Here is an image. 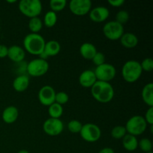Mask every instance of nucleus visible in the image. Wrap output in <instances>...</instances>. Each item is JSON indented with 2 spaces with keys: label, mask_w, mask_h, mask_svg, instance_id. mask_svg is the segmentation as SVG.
Instances as JSON below:
<instances>
[{
  "label": "nucleus",
  "mask_w": 153,
  "mask_h": 153,
  "mask_svg": "<svg viewBox=\"0 0 153 153\" xmlns=\"http://www.w3.org/2000/svg\"><path fill=\"white\" fill-rule=\"evenodd\" d=\"M91 95L100 103H108L114 97V90L110 82L97 81L91 88Z\"/></svg>",
  "instance_id": "obj_1"
},
{
  "label": "nucleus",
  "mask_w": 153,
  "mask_h": 153,
  "mask_svg": "<svg viewBox=\"0 0 153 153\" xmlns=\"http://www.w3.org/2000/svg\"><path fill=\"white\" fill-rule=\"evenodd\" d=\"M44 38L40 34L30 33L27 34L23 40V49L33 55H40L44 49Z\"/></svg>",
  "instance_id": "obj_2"
},
{
  "label": "nucleus",
  "mask_w": 153,
  "mask_h": 153,
  "mask_svg": "<svg viewBox=\"0 0 153 153\" xmlns=\"http://www.w3.org/2000/svg\"><path fill=\"white\" fill-rule=\"evenodd\" d=\"M143 70L140 63L135 60H129L123 64L121 70L122 77L128 83L137 82L141 76Z\"/></svg>",
  "instance_id": "obj_3"
},
{
  "label": "nucleus",
  "mask_w": 153,
  "mask_h": 153,
  "mask_svg": "<svg viewBox=\"0 0 153 153\" xmlns=\"http://www.w3.org/2000/svg\"><path fill=\"white\" fill-rule=\"evenodd\" d=\"M18 8L22 14L31 19L37 17L41 13L43 5L40 0H21Z\"/></svg>",
  "instance_id": "obj_4"
},
{
  "label": "nucleus",
  "mask_w": 153,
  "mask_h": 153,
  "mask_svg": "<svg viewBox=\"0 0 153 153\" xmlns=\"http://www.w3.org/2000/svg\"><path fill=\"white\" fill-rule=\"evenodd\" d=\"M125 128L128 134L137 137L145 132L147 128V123L143 117L135 115L128 120Z\"/></svg>",
  "instance_id": "obj_5"
},
{
  "label": "nucleus",
  "mask_w": 153,
  "mask_h": 153,
  "mask_svg": "<svg viewBox=\"0 0 153 153\" xmlns=\"http://www.w3.org/2000/svg\"><path fill=\"white\" fill-rule=\"evenodd\" d=\"M49 69L47 61L41 58H35L28 62L26 66V72L30 76L37 78L46 74Z\"/></svg>",
  "instance_id": "obj_6"
},
{
  "label": "nucleus",
  "mask_w": 153,
  "mask_h": 153,
  "mask_svg": "<svg viewBox=\"0 0 153 153\" xmlns=\"http://www.w3.org/2000/svg\"><path fill=\"white\" fill-rule=\"evenodd\" d=\"M79 134L84 140L88 143H94L100 139L102 131L98 126L89 123L82 126V130Z\"/></svg>",
  "instance_id": "obj_7"
},
{
  "label": "nucleus",
  "mask_w": 153,
  "mask_h": 153,
  "mask_svg": "<svg viewBox=\"0 0 153 153\" xmlns=\"http://www.w3.org/2000/svg\"><path fill=\"white\" fill-rule=\"evenodd\" d=\"M105 37L110 40H117L124 34V27L115 20L106 22L102 28Z\"/></svg>",
  "instance_id": "obj_8"
},
{
  "label": "nucleus",
  "mask_w": 153,
  "mask_h": 153,
  "mask_svg": "<svg viewBox=\"0 0 153 153\" xmlns=\"http://www.w3.org/2000/svg\"><path fill=\"white\" fill-rule=\"evenodd\" d=\"M94 73H95L97 81L110 82L116 76L117 71L114 66L108 63H105L96 67Z\"/></svg>",
  "instance_id": "obj_9"
},
{
  "label": "nucleus",
  "mask_w": 153,
  "mask_h": 153,
  "mask_svg": "<svg viewBox=\"0 0 153 153\" xmlns=\"http://www.w3.org/2000/svg\"><path fill=\"white\" fill-rule=\"evenodd\" d=\"M69 7L74 15L85 16L92 9V1L91 0H72Z\"/></svg>",
  "instance_id": "obj_10"
},
{
  "label": "nucleus",
  "mask_w": 153,
  "mask_h": 153,
  "mask_svg": "<svg viewBox=\"0 0 153 153\" xmlns=\"http://www.w3.org/2000/svg\"><path fill=\"white\" fill-rule=\"evenodd\" d=\"M64 123L60 119L50 118L46 120L43 124V130L49 136H58L64 131Z\"/></svg>",
  "instance_id": "obj_11"
},
{
  "label": "nucleus",
  "mask_w": 153,
  "mask_h": 153,
  "mask_svg": "<svg viewBox=\"0 0 153 153\" xmlns=\"http://www.w3.org/2000/svg\"><path fill=\"white\" fill-rule=\"evenodd\" d=\"M55 89L50 85H45L42 87L38 92V100L40 104L44 106L51 105L55 101Z\"/></svg>",
  "instance_id": "obj_12"
},
{
  "label": "nucleus",
  "mask_w": 153,
  "mask_h": 153,
  "mask_svg": "<svg viewBox=\"0 0 153 153\" xmlns=\"http://www.w3.org/2000/svg\"><path fill=\"white\" fill-rule=\"evenodd\" d=\"M110 15L109 10L105 6H97L89 12L90 19L94 22H102L108 18Z\"/></svg>",
  "instance_id": "obj_13"
},
{
  "label": "nucleus",
  "mask_w": 153,
  "mask_h": 153,
  "mask_svg": "<svg viewBox=\"0 0 153 153\" xmlns=\"http://www.w3.org/2000/svg\"><path fill=\"white\" fill-rule=\"evenodd\" d=\"M7 57L10 61L16 63V64H18V63L22 62L25 59V51L20 46L13 45V46L8 47Z\"/></svg>",
  "instance_id": "obj_14"
},
{
  "label": "nucleus",
  "mask_w": 153,
  "mask_h": 153,
  "mask_svg": "<svg viewBox=\"0 0 153 153\" xmlns=\"http://www.w3.org/2000/svg\"><path fill=\"white\" fill-rule=\"evenodd\" d=\"M97 79L94 70H84L79 77V82L81 86L86 88H91V87L97 82Z\"/></svg>",
  "instance_id": "obj_15"
},
{
  "label": "nucleus",
  "mask_w": 153,
  "mask_h": 153,
  "mask_svg": "<svg viewBox=\"0 0 153 153\" xmlns=\"http://www.w3.org/2000/svg\"><path fill=\"white\" fill-rule=\"evenodd\" d=\"M19 116V111L16 106L10 105L4 109L1 114L2 120L7 124H11L16 122Z\"/></svg>",
  "instance_id": "obj_16"
},
{
  "label": "nucleus",
  "mask_w": 153,
  "mask_h": 153,
  "mask_svg": "<svg viewBox=\"0 0 153 153\" xmlns=\"http://www.w3.org/2000/svg\"><path fill=\"white\" fill-rule=\"evenodd\" d=\"M30 80L27 75L20 74L16 76L13 82V88L16 92H24L29 86Z\"/></svg>",
  "instance_id": "obj_17"
},
{
  "label": "nucleus",
  "mask_w": 153,
  "mask_h": 153,
  "mask_svg": "<svg viewBox=\"0 0 153 153\" xmlns=\"http://www.w3.org/2000/svg\"><path fill=\"white\" fill-rule=\"evenodd\" d=\"M121 45L126 49H133L138 44V37L133 33H124L120 39Z\"/></svg>",
  "instance_id": "obj_18"
},
{
  "label": "nucleus",
  "mask_w": 153,
  "mask_h": 153,
  "mask_svg": "<svg viewBox=\"0 0 153 153\" xmlns=\"http://www.w3.org/2000/svg\"><path fill=\"white\" fill-rule=\"evenodd\" d=\"M79 52L83 58L86 60H92L97 54V49L96 46L91 43H84L79 48Z\"/></svg>",
  "instance_id": "obj_19"
},
{
  "label": "nucleus",
  "mask_w": 153,
  "mask_h": 153,
  "mask_svg": "<svg viewBox=\"0 0 153 153\" xmlns=\"http://www.w3.org/2000/svg\"><path fill=\"white\" fill-rule=\"evenodd\" d=\"M61 48V44L59 43V42L55 40H49L45 43L43 52L47 55L48 58L56 56L59 54Z\"/></svg>",
  "instance_id": "obj_20"
},
{
  "label": "nucleus",
  "mask_w": 153,
  "mask_h": 153,
  "mask_svg": "<svg viewBox=\"0 0 153 153\" xmlns=\"http://www.w3.org/2000/svg\"><path fill=\"white\" fill-rule=\"evenodd\" d=\"M123 146L128 152H134L138 147V140L137 137L126 134L123 138Z\"/></svg>",
  "instance_id": "obj_21"
},
{
  "label": "nucleus",
  "mask_w": 153,
  "mask_h": 153,
  "mask_svg": "<svg viewBox=\"0 0 153 153\" xmlns=\"http://www.w3.org/2000/svg\"><path fill=\"white\" fill-rule=\"evenodd\" d=\"M143 101L149 107H153V84L148 83L143 87L141 92Z\"/></svg>",
  "instance_id": "obj_22"
},
{
  "label": "nucleus",
  "mask_w": 153,
  "mask_h": 153,
  "mask_svg": "<svg viewBox=\"0 0 153 153\" xmlns=\"http://www.w3.org/2000/svg\"><path fill=\"white\" fill-rule=\"evenodd\" d=\"M48 113H49L50 118L60 119V117L62 116L63 113H64V108H63L62 105L56 102H54L53 104L49 106Z\"/></svg>",
  "instance_id": "obj_23"
},
{
  "label": "nucleus",
  "mask_w": 153,
  "mask_h": 153,
  "mask_svg": "<svg viewBox=\"0 0 153 153\" xmlns=\"http://www.w3.org/2000/svg\"><path fill=\"white\" fill-rule=\"evenodd\" d=\"M43 21L37 16V17L31 18L28 21V26L29 30L31 31V33H34V34H38L41 31L42 28H43Z\"/></svg>",
  "instance_id": "obj_24"
},
{
  "label": "nucleus",
  "mask_w": 153,
  "mask_h": 153,
  "mask_svg": "<svg viewBox=\"0 0 153 153\" xmlns=\"http://www.w3.org/2000/svg\"><path fill=\"white\" fill-rule=\"evenodd\" d=\"M58 21V15L57 13L49 10L45 14L44 18H43V23L46 25L47 28H52L55 25Z\"/></svg>",
  "instance_id": "obj_25"
},
{
  "label": "nucleus",
  "mask_w": 153,
  "mask_h": 153,
  "mask_svg": "<svg viewBox=\"0 0 153 153\" xmlns=\"http://www.w3.org/2000/svg\"><path fill=\"white\" fill-rule=\"evenodd\" d=\"M67 1L66 0H51L49 1V7L55 13L60 12L66 7Z\"/></svg>",
  "instance_id": "obj_26"
},
{
  "label": "nucleus",
  "mask_w": 153,
  "mask_h": 153,
  "mask_svg": "<svg viewBox=\"0 0 153 153\" xmlns=\"http://www.w3.org/2000/svg\"><path fill=\"white\" fill-rule=\"evenodd\" d=\"M126 134V129L125 126H116L112 128L111 132L112 137L117 140L123 139Z\"/></svg>",
  "instance_id": "obj_27"
},
{
  "label": "nucleus",
  "mask_w": 153,
  "mask_h": 153,
  "mask_svg": "<svg viewBox=\"0 0 153 153\" xmlns=\"http://www.w3.org/2000/svg\"><path fill=\"white\" fill-rule=\"evenodd\" d=\"M82 126H83V124L79 120H72L67 124V128H68V130L71 133L78 134V133H80L82 128Z\"/></svg>",
  "instance_id": "obj_28"
},
{
  "label": "nucleus",
  "mask_w": 153,
  "mask_h": 153,
  "mask_svg": "<svg viewBox=\"0 0 153 153\" xmlns=\"http://www.w3.org/2000/svg\"><path fill=\"white\" fill-rule=\"evenodd\" d=\"M138 147L145 153L152 152V143L149 138H142L138 141Z\"/></svg>",
  "instance_id": "obj_29"
},
{
  "label": "nucleus",
  "mask_w": 153,
  "mask_h": 153,
  "mask_svg": "<svg viewBox=\"0 0 153 153\" xmlns=\"http://www.w3.org/2000/svg\"><path fill=\"white\" fill-rule=\"evenodd\" d=\"M128 19H129V13L127 10H120L119 12H117L116 16H115V21L123 25L126 23Z\"/></svg>",
  "instance_id": "obj_30"
},
{
  "label": "nucleus",
  "mask_w": 153,
  "mask_h": 153,
  "mask_svg": "<svg viewBox=\"0 0 153 153\" xmlns=\"http://www.w3.org/2000/svg\"><path fill=\"white\" fill-rule=\"evenodd\" d=\"M69 100H70V97H69L68 94L67 93L64 92V91H60V92L56 93V94H55V102L58 103L61 105L67 104L69 102Z\"/></svg>",
  "instance_id": "obj_31"
},
{
  "label": "nucleus",
  "mask_w": 153,
  "mask_h": 153,
  "mask_svg": "<svg viewBox=\"0 0 153 153\" xmlns=\"http://www.w3.org/2000/svg\"><path fill=\"white\" fill-rule=\"evenodd\" d=\"M143 71L151 72L153 70V60L152 58H146L140 63Z\"/></svg>",
  "instance_id": "obj_32"
},
{
  "label": "nucleus",
  "mask_w": 153,
  "mask_h": 153,
  "mask_svg": "<svg viewBox=\"0 0 153 153\" xmlns=\"http://www.w3.org/2000/svg\"><path fill=\"white\" fill-rule=\"evenodd\" d=\"M91 61L97 67H98V66H100L105 63V56L102 52H97Z\"/></svg>",
  "instance_id": "obj_33"
},
{
  "label": "nucleus",
  "mask_w": 153,
  "mask_h": 153,
  "mask_svg": "<svg viewBox=\"0 0 153 153\" xmlns=\"http://www.w3.org/2000/svg\"><path fill=\"white\" fill-rule=\"evenodd\" d=\"M143 118H144L148 125H153V107H149Z\"/></svg>",
  "instance_id": "obj_34"
},
{
  "label": "nucleus",
  "mask_w": 153,
  "mask_h": 153,
  "mask_svg": "<svg viewBox=\"0 0 153 153\" xmlns=\"http://www.w3.org/2000/svg\"><path fill=\"white\" fill-rule=\"evenodd\" d=\"M108 4L114 7H120L125 3L124 0H108Z\"/></svg>",
  "instance_id": "obj_35"
},
{
  "label": "nucleus",
  "mask_w": 153,
  "mask_h": 153,
  "mask_svg": "<svg viewBox=\"0 0 153 153\" xmlns=\"http://www.w3.org/2000/svg\"><path fill=\"white\" fill-rule=\"evenodd\" d=\"M7 52H8V47L5 45L0 44V58L7 57Z\"/></svg>",
  "instance_id": "obj_36"
},
{
  "label": "nucleus",
  "mask_w": 153,
  "mask_h": 153,
  "mask_svg": "<svg viewBox=\"0 0 153 153\" xmlns=\"http://www.w3.org/2000/svg\"><path fill=\"white\" fill-rule=\"evenodd\" d=\"M98 153H115L114 149L111 147H105L102 149Z\"/></svg>",
  "instance_id": "obj_37"
},
{
  "label": "nucleus",
  "mask_w": 153,
  "mask_h": 153,
  "mask_svg": "<svg viewBox=\"0 0 153 153\" xmlns=\"http://www.w3.org/2000/svg\"><path fill=\"white\" fill-rule=\"evenodd\" d=\"M17 153H29L28 150H25V149H22V150H19Z\"/></svg>",
  "instance_id": "obj_38"
},
{
  "label": "nucleus",
  "mask_w": 153,
  "mask_h": 153,
  "mask_svg": "<svg viewBox=\"0 0 153 153\" xmlns=\"http://www.w3.org/2000/svg\"><path fill=\"white\" fill-rule=\"evenodd\" d=\"M7 3H15V2H16V0H13V1H8V0H7Z\"/></svg>",
  "instance_id": "obj_39"
},
{
  "label": "nucleus",
  "mask_w": 153,
  "mask_h": 153,
  "mask_svg": "<svg viewBox=\"0 0 153 153\" xmlns=\"http://www.w3.org/2000/svg\"><path fill=\"white\" fill-rule=\"evenodd\" d=\"M146 153H152V152H146Z\"/></svg>",
  "instance_id": "obj_40"
}]
</instances>
